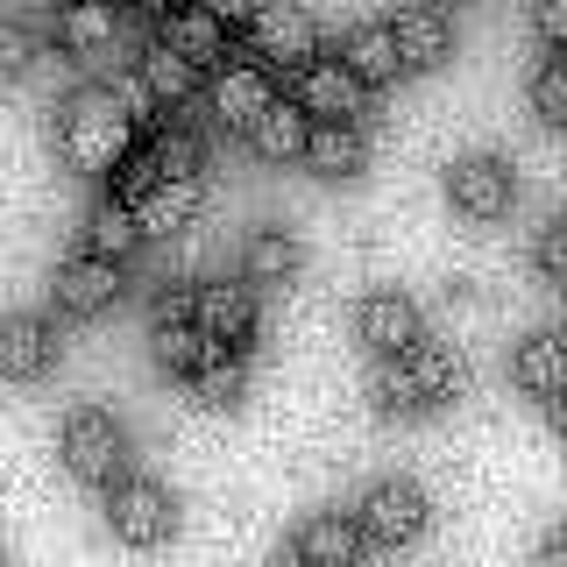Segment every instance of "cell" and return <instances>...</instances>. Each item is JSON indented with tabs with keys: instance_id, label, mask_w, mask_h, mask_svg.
Listing matches in <instances>:
<instances>
[{
	"instance_id": "cell-12",
	"label": "cell",
	"mask_w": 567,
	"mask_h": 567,
	"mask_svg": "<svg viewBox=\"0 0 567 567\" xmlns=\"http://www.w3.org/2000/svg\"><path fill=\"white\" fill-rule=\"evenodd\" d=\"M362 100H369V85L354 79L341 58H319V50H312V58L298 64V106H306L312 121H354Z\"/></svg>"
},
{
	"instance_id": "cell-3",
	"label": "cell",
	"mask_w": 567,
	"mask_h": 567,
	"mask_svg": "<svg viewBox=\"0 0 567 567\" xmlns=\"http://www.w3.org/2000/svg\"><path fill=\"white\" fill-rule=\"evenodd\" d=\"M106 525H114L121 546H164L177 532V496L164 483H150V475L121 468L114 483H106Z\"/></svg>"
},
{
	"instance_id": "cell-28",
	"label": "cell",
	"mask_w": 567,
	"mask_h": 567,
	"mask_svg": "<svg viewBox=\"0 0 567 567\" xmlns=\"http://www.w3.org/2000/svg\"><path fill=\"white\" fill-rule=\"evenodd\" d=\"M150 341H156V362H164L171 377H185V369L213 348L206 333L192 327V312H150Z\"/></svg>"
},
{
	"instance_id": "cell-2",
	"label": "cell",
	"mask_w": 567,
	"mask_h": 567,
	"mask_svg": "<svg viewBox=\"0 0 567 567\" xmlns=\"http://www.w3.org/2000/svg\"><path fill=\"white\" fill-rule=\"evenodd\" d=\"M128 150H135V114L121 106L114 85H85V93L64 100V114H58V156L79 177H106Z\"/></svg>"
},
{
	"instance_id": "cell-15",
	"label": "cell",
	"mask_w": 567,
	"mask_h": 567,
	"mask_svg": "<svg viewBox=\"0 0 567 567\" xmlns=\"http://www.w3.org/2000/svg\"><path fill=\"white\" fill-rule=\"evenodd\" d=\"M199 213H206V185H199V177H156V185L135 199V220H142V235H150V241L185 235Z\"/></svg>"
},
{
	"instance_id": "cell-29",
	"label": "cell",
	"mask_w": 567,
	"mask_h": 567,
	"mask_svg": "<svg viewBox=\"0 0 567 567\" xmlns=\"http://www.w3.org/2000/svg\"><path fill=\"white\" fill-rule=\"evenodd\" d=\"M532 114H539L546 128H560V121H567V64L560 58H546L539 71H532Z\"/></svg>"
},
{
	"instance_id": "cell-22",
	"label": "cell",
	"mask_w": 567,
	"mask_h": 567,
	"mask_svg": "<svg viewBox=\"0 0 567 567\" xmlns=\"http://www.w3.org/2000/svg\"><path fill=\"white\" fill-rule=\"evenodd\" d=\"M142 241H150V235H142V220H135V199H121V192H100V199L85 206V248H93V256L128 262Z\"/></svg>"
},
{
	"instance_id": "cell-34",
	"label": "cell",
	"mask_w": 567,
	"mask_h": 567,
	"mask_svg": "<svg viewBox=\"0 0 567 567\" xmlns=\"http://www.w3.org/2000/svg\"><path fill=\"white\" fill-rule=\"evenodd\" d=\"M135 8H142V14H150V22H164V14L177 8V0H135Z\"/></svg>"
},
{
	"instance_id": "cell-19",
	"label": "cell",
	"mask_w": 567,
	"mask_h": 567,
	"mask_svg": "<svg viewBox=\"0 0 567 567\" xmlns=\"http://www.w3.org/2000/svg\"><path fill=\"white\" fill-rule=\"evenodd\" d=\"M306 128H312V114L298 100H270L256 121L241 128V142L262 156V164H298V150H306Z\"/></svg>"
},
{
	"instance_id": "cell-24",
	"label": "cell",
	"mask_w": 567,
	"mask_h": 567,
	"mask_svg": "<svg viewBox=\"0 0 567 567\" xmlns=\"http://www.w3.org/2000/svg\"><path fill=\"white\" fill-rule=\"evenodd\" d=\"M354 554H362V532H354L348 511H319L291 539V560H306V567H348Z\"/></svg>"
},
{
	"instance_id": "cell-5",
	"label": "cell",
	"mask_w": 567,
	"mask_h": 567,
	"mask_svg": "<svg viewBox=\"0 0 567 567\" xmlns=\"http://www.w3.org/2000/svg\"><path fill=\"white\" fill-rule=\"evenodd\" d=\"M206 106H213V121L220 128H248V121L262 114V106L277 100V85H270V64L262 58H220V64H206Z\"/></svg>"
},
{
	"instance_id": "cell-9",
	"label": "cell",
	"mask_w": 567,
	"mask_h": 567,
	"mask_svg": "<svg viewBox=\"0 0 567 567\" xmlns=\"http://www.w3.org/2000/svg\"><path fill=\"white\" fill-rule=\"evenodd\" d=\"M128 262H114V256H93V248H79L71 262H58V312L64 319H100V312H114L121 306V291H128Z\"/></svg>"
},
{
	"instance_id": "cell-16",
	"label": "cell",
	"mask_w": 567,
	"mask_h": 567,
	"mask_svg": "<svg viewBox=\"0 0 567 567\" xmlns=\"http://www.w3.org/2000/svg\"><path fill=\"white\" fill-rule=\"evenodd\" d=\"M298 164H306L312 177H354L369 164V135H362V121H312L306 128V150H298Z\"/></svg>"
},
{
	"instance_id": "cell-17",
	"label": "cell",
	"mask_w": 567,
	"mask_h": 567,
	"mask_svg": "<svg viewBox=\"0 0 567 567\" xmlns=\"http://www.w3.org/2000/svg\"><path fill=\"white\" fill-rule=\"evenodd\" d=\"M185 398L199 404V412H235V404L248 398V362H241V348H206L199 362L185 369Z\"/></svg>"
},
{
	"instance_id": "cell-20",
	"label": "cell",
	"mask_w": 567,
	"mask_h": 567,
	"mask_svg": "<svg viewBox=\"0 0 567 567\" xmlns=\"http://www.w3.org/2000/svg\"><path fill=\"white\" fill-rule=\"evenodd\" d=\"M199 79H206V71L185 64V58L164 43V35H156V43L135 58V85H142L156 106H192V100H199Z\"/></svg>"
},
{
	"instance_id": "cell-8",
	"label": "cell",
	"mask_w": 567,
	"mask_h": 567,
	"mask_svg": "<svg viewBox=\"0 0 567 567\" xmlns=\"http://www.w3.org/2000/svg\"><path fill=\"white\" fill-rule=\"evenodd\" d=\"M447 199L461 220H504L511 206H518V177H511L504 156H454L447 164Z\"/></svg>"
},
{
	"instance_id": "cell-25",
	"label": "cell",
	"mask_w": 567,
	"mask_h": 567,
	"mask_svg": "<svg viewBox=\"0 0 567 567\" xmlns=\"http://www.w3.org/2000/svg\"><path fill=\"white\" fill-rule=\"evenodd\" d=\"M58 35H64L71 58H106V50L121 43V8L114 0H64Z\"/></svg>"
},
{
	"instance_id": "cell-27",
	"label": "cell",
	"mask_w": 567,
	"mask_h": 567,
	"mask_svg": "<svg viewBox=\"0 0 567 567\" xmlns=\"http://www.w3.org/2000/svg\"><path fill=\"white\" fill-rule=\"evenodd\" d=\"M150 150V164H156V177H199L206 171V135L192 128V121H156V135L142 142Z\"/></svg>"
},
{
	"instance_id": "cell-21",
	"label": "cell",
	"mask_w": 567,
	"mask_h": 567,
	"mask_svg": "<svg viewBox=\"0 0 567 567\" xmlns=\"http://www.w3.org/2000/svg\"><path fill=\"white\" fill-rule=\"evenodd\" d=\"M164 43H171L185 64L206 71V64L227 58V22H220V14H206L199 0H177V8L164 14Z\"/></svg>"
},
{
	"instance_id": "cell-26",
	"label": "cell",
	"mask_w": 567,
	"mask_h": 567,
	"mask_svg": "<svg viewBox=\"0 0 567 567\" xmlns=\"http://www.w3.org/2000/svg\"><path fill=\"white\" fill-rule=\"evenodd\" d=\"M298 277V241L284 235V227H262V235H248L241 248V284L248 291H277V284Z\"/></svg>"
},
{
	"instance_id": "cell-32",
	"label": "cell",
	"mask_w": 567,
	"mask_h": 567,
	"mask_svg": "<svg viewBox=\"0 0 567 567\" xmlns=\"http://www.w3.org/2000/svg\"><path fill=\"white\" fill-rule=\"evenodd\" d=\"M532 29H539L546 50H560V35H567V0H532Z\"/></svg>"
},
{
	"instance_id": "cell-31",
	"label": "cell",
	"mask_w": 567,
	"mask_h": 567,
	"mask_svg": "<svg viewBox=\"0 0 567 567\" xmlns=\"http://www.w3.org/2000/svg\"><path fill=\"white\" fill-rule=\"evenodd\" d=\"M532 270H539V284H567V227L546 220L539 241H532Z\"/></svg>"
},
{
	"instance_id": "cell-7",
	"label": "cell",
	"mask_w": 567,
	"mask_h": 567,
	"mask_svg": "<svg viewBox=\"0 0 567 567\" xmlns=\"http://www.w3.org/2000/svg\"><path fill=\"white\" fill-rule=\"evenodd\" d=\"M248 58H262V64H284V71H298L319 50V22L298 0H256V14H248Z\"/></svg>"
},
{
	"instance_id": "cell-4",
	"label": "cell",
	"mask_w": 567,
	"mask_h": 567,
	"mask_svg": "<svg viewBox=\"0 0 567 567\" xmlns=\"http://www.w3.org/2000/svg\"><path fill=\"white\" fill-rule=\"evenodd\" d=\"M64 468L79 475V483H93V489H106L121 468H128V433H121V419L114 412H71L64 419Z\"/></svg>"
},
{
	"instance_id": "cell-11",
	"label": "cell",
	"mask_w": 567,
	"mask_h": 567,
	"mask_svg": "<svg viewBox=\"0 0 567 567\" xmlns=\"http://www.w3.org/2000/svg\"><path fill=\"white\" fill-rule=\"evenodd\" d=\"M390 43H398L404 71H440L454 58V14L440 8V0H412V8H398V22H390Z\"/></svg>"
},
{
	"instance_id": "cell-18",
	"label": "cell",
	"mask_w": 567,
	"mask_h": 567,
	"mask_svg": "<svg viewBox=\"0 0 567 567\" xmlns=\"http://www.w3.org/2000/svg\"><path fill=\"white\" fill-rule=\"evenodd\" d=\"M354 333L369 341V354H390V348H412L425 333V319H419V306L404 291H369L362 312H354Z\"/></svg>"
},
{
	"instance_id": "cell-10",
	"label": "cell",
	"mask_w": 567,
	"mask_h": 567,
	"mask_svg": "<svg viewBox=\"0 0 567 567\" xmlns=\"http://www.w3.org/2000/svg\"><path fill=\"white\" fill-rule=\"evenodd\" d=\"M192 327L213 348H248L256 341V291L248 284H192Z\"/></svg>"
},
{
	"instance_id": "cell-14",
	"label": "cell",
	"mask_w": 567,
	"mask_h": 567,
	"mask_svg": "<svg viewBox=\"0 0 567 567\" xmlns=\"http://www.w3.org/2000/svg\"><path fill=\"white\" fill-rule=\"evenodd\" d=\"M50 362H58V327L50 319H35V312L0 319V377L35 383V377H50Z\"/></svg>"
},
{
	"instance_id": "cell-6",
	"label": "cell",
	"mask_w": 567,
	"mask_h": 567,
	"mask_svg": "<svg viewBox=\"0 0 567 567\" xmlns=\"http://www.w3.org/2000/svg\"><path fill=\"white\" fill-rule=\"evenodd\" d=\"M354 532H362L369 546H412L425 532V489L404 483V475L369 483V496L354 504Z\"/></svg>"
},
{
	"instance_id": "cell-33",
	"label": "cell",
	"mask_w": 567,
	"mask_h": 567,
	"mask_svg": "<svg viewBox=\"0 0 567 567\" xmlns=\"http://www.w3.org/2000/svg\"><path fill=\"white\" fill-rule=\"evenodd\" d=\"M199 8H206V14H220L227 29H241L248 14H256V0H199Z\"/></svg>"
},
{
	"instance_id": "cell-30",
	"label": "cell",
	"mask_w": 567,
	"mask_h": 567,
	"mask_svg": "<svg viewBox=\"0 0 567 567\" xmlns=\"http://www.w3.org/2000/svg\"><path fill=\"white\" fill-rule=\"evenodd\" d=\"M35 58H43V35L29 22H0V79H29Z\"/></svg>"
},
{
	"instance_id": "cell-23",
	"label": "cell",
	"mask_w": 567,
	"mask_h": 567,
	"mask_svg": "<svg viewBox=\"0 0 567 567\" xmlns=\"http://www.w3.org/2000/svg\"><path fill=\"white\" fill-rule=\"evenodd\" d=\"M341 64L369 85V93L404 79V58H398V43H390V22H354V29L341 35Z\"/></svg>"
},
{
	"instance_id": "cell-1",
	"label": "cell",
	"mask_w": 567,
	"mask_h": 567,
	"mask_svg": "<svg viewBox=\"0 0 567 567\" xmlns=\"http://www.w3.org/2000/svg\"><path fill=\"white\" fill-rule=\"evenodd\" d=\"M454 390H461V354L425 341V333L412 348L377 354V377H369V398H377L383 419H425L440 404H454Z\"/></svg>"
},
{
	"instance_id": "cell-13",
	"label": "cell",
	"mask_w": 567,
	"mask_h": 567,
	"mask_svg": "<svg viewBox=\"0 0 567 567\" xmlns=\"http://www.w3.org/2000/svg\"><path fill=\"white\" fill-rule=\"evenodd\" d=\"M511 377H518V390L532 404H539L546 419H560V390H567V341L554 327H539V333H525L518 354H511Z\"/></svg>"
}]
</instances>
